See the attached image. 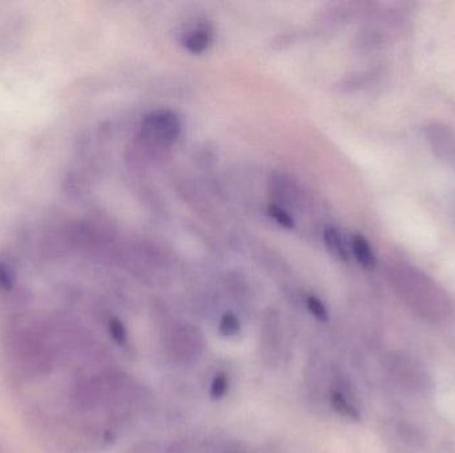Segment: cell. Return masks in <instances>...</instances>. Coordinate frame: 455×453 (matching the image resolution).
I'll list each match as a JSON object with an SVG mask.
<instances>
[{"mask_svg":"<svg viewBox=\"0 0 455 453\" xmlns=\"http://www.w3.org/2000/svg\"><path fill=\"white\" fill-rule=\"evenodd\" d=\"M268 214L279 224V226L285 227V229L294 227L293 217L290 216L285 209H282L279 206L270 205L268 207Z\"/></svg>","mask_w":455,"mask_h":453,"instance_id":"cell-9","label":"cell"},{"mask_svg":"<svg viewBox=\"0 0 455 453\" xmlns=\"http://www.w3.org/2000/svg\"><path fill=\"white\" fill-rule=\"evenodd\" d=\"M350 250L357 262L366 270H372L377 265V258L373 251L372 245L361 234H354L350 242Z\"/></svg>","mask_w":455,"mask_h":453,"instance_id":"cell-3","label":"cell"},{"mask_svg":"<svg viewBox=\"0 0 455 453\" xmlns=\"http://www.w3.org/2000/svg\"><path fill=\"white\" fill-rule=\"evenodd\" d=\"M306 307L309 310L311 315L320 322H328L329 320V312L326 306L322 303V300L314 295H309L306 298Z\"/></svg>","mask_w":455,"mask_h":453,"instance_id":"cell-8","label":"cell"},{"mask_svg":"<svg viewBox=\"0 0 455 453\" xmlns=\"http://www.w3.org/2000/svg\"><path fill=\"white\" fill-rule=\"evenodd\" d=\"M108 331H109L112 339H114L117 344L123 346V344L127 343V340H128V332H127L124 324H123L120 320H116V318L109 320V323H108Z\"/></svg>","mask_w":455,"mask_h":453,"instance_id":"cell-10","label":"cell"},{"mask_svg":"<svg viewBox=\"0 0 455 453\" xmlns=\"http://www.w3.org/2000/svg\"><path fill=\"white\" fill-rule=\"evenodd\" d=\"M331 407L334 408V411L338 412L343 417H348V419H352V420H358L360 419L358 410L343 396L342 392L331 391Z\"/></svg>","mask_w":455,"mask_h":453,"instance_id":"cell-5","label":"cell"},{"mask_svg":"<svg viewBox=\"0 0 455 453\" xmlns=\"http://www.w3.org/2000/svg\"><path fill=\"white\" fill-rule=\"evenodd\" d=\"M323 241L326 249L331 253V256L338 258L340 261L348 262L349 261V246L346 245V241L343 239L341 231L334 226H328L323 231Z\"/></svg>","mask_w":455,"mask_h":453,"instance_id":"cell-4","label":"cell"},{"mask_svg":"<svg viewBox=\"0 0 455 453\" xmlns=\"http://www.w3.org/2000/svg\"><path fill=\"white\" fill-rule=\"evenodd\" d=\"M212 41H213V30L209 26H200L196 30L186 35L183 44L186 51L192 53H203L212 45Z\"/></svg>","mask_w":455,"mask_h":453,"instance_id":"cell-2","label":"cell"},{"mask_svg":"<svg viewBox=\"0 0 455 453\" xmlns=\"http://www.w3.org/2000/svg\"><path fill=\"white\" fill-rule=\"evenodd\" d=\"M228 387H229V378H228L227 373H224V372L216 373L213 381L210 383V391H209L210 398L213 400L223 399L227 393Z\"/></svg>","mask_w":455,"mask_h":453,"instance_id":"cell-7","label":"cell"},{"mask_svg":"<svg viewBox=\"0 0 455 453\" xmlns=\"http://www.w3.org/2000/svg\"><path fill=\"white\" fill-rule=\"evenodd\" d=\"M141 132L155 144H173L181 132V121L171 111H156L145 116Z\"/></svg>","mask_w":455,"mask_h":453,"instance_id":"cell-1","label":"cell"},{"mask_svg":"<svg viewBox=\"0 0 455 453\" xmlns=\"http://www.w3.org/2000/svg\"><path fill=\"white\" fill-rule=\"evenodd\" d=\"M240 320L233 312H225L218 324V331L223 337H236L240 332Z\"/></svg>","mask_w":455,"mask_h":453,"instance_id":"cell-6","label":"cell"},{"mask_svg":"<svg viewBox=\"0 0 455 453\" xmlns=\"http://www.w3.org/2000/svg\"><path fill=\"white\" fill-rule=\"evenodd\" d=\"M11 285H12V275L10 271L0 265V286L10 288Z\"/></svg>","mask_w":455,"mask_h":453,"instance_id":"cell-11","label":"cell"}]
</instances>
